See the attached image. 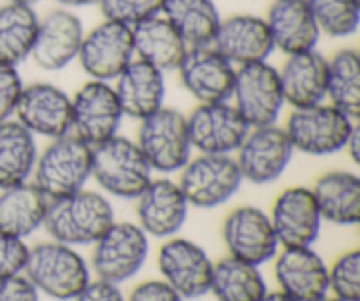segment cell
Here are the masks:
<instances>
[{
  "instance_id": "obj_1",
  "label": "cell",
  "mask_w": 360,
  "mask_h": 301,
  "mask_svg": "<svg viewBox=\"0 0 360 301\" xmlns=\"http://www.w3.org/2000/svg\"><path fill=\"white\" fill-rule=\"evenodd\" d=\"M115 222L108 197L94 190H79L49 201L42 228L55 242L70 247L94 245Z\"/></svg>"
},
{
  "instance_id": "obj_2",
  "label": "cell",
  "mask_w": 360,
  "mask_h": 301,
  "mask_svg": "<svg viewBox=\"0 0 360 301\" xmlns=\"http://www.w3.org/2000/svg\"><path fill=\"white\" fill-rule=\"evenodd\" d=\"M91 178L111 196L137 199L153 180V169L136 141L116 134L91 148Z\"/></svg>"
},
{
  "instance_id": "obj_3",
  "label": "cell",
  "mask_w": 360,
  "mask_h": 301,
  "mask_svg": "<svg viewBox=\"0 0 360 301\" xmlns=\"http://www.w3.org/2000/svg\"><path fill=\"white\" fill-rule=\"evenodd\" d=\"M23 275L37 293L58 301L76 300L90 282V268L83 256L55 240L30 249Z\"/></svg>"
},
{
  "instance_id": "obj_4",
  "label": "cell",
  "mask_w": 360,
  "mask_h": 301,
  "mask_svg": "<svg viewBox=\"0 0 360 301\" xmlns=\"http://www.w3.org/2000/svg\"><path fill=\"white\" fill-rule=\"evenodd\" d=\"M32 176L49 201L79 192L91 178V147L72 133L55 137L39 154Z\"/></svg>"
},
{
  "instance_id": "obj_5",
  "label": "cell",
  "mask_w": 360,
  "mask_h": 301,
  "mask_svg": "<svg viewBox=\"0 0 360 301\" xmlns=\"http://www.w3.org/2000/svg\"><path fill=\"white\" fill-rule=\"evenodd\" d=\"M136 143L151 169L164 175L181 171L183 166L192 159L193 148L186 116L178 109L165 106L141 120Z\"/></svg>"
},
{
  "instance_id": "obj_6",
  "label": "cell",
  "mask_w": 360,
  "mask_h": 301,
  "mask_svg": "<svg viewBox=\"0 0 360 301\" xmlns=\"http://www.w3.org/2000/svg\"><path fill=\"white\" fill-rule=\"evenodd\" d=\"M357 120H352L330 104L294 109L287 120V130L295 152L313 157H326L345 150Z\"/></svg>"
},
{
  "instance_id": "obj_7",
  "label": "cell",
  "mask_w": 360,
  "mask_h": 301,
  "mask_svg": "<svg viewBox=\"0 0 360 301\" xmlns=\"http://www.w3.org/2000/svg\"><path fill=\"white\" fill-rule=\"evenodd\" d=\"M243 182L232 155L200 154L183 166L178 183L190 207L210 210L229 203Z\"/></svg>"
},
{
  "instance_id": "obj_8",
  "label": "cell",
  "mask_w": 360,
  "mask_h": 301,
  "mask_svg": "<svg viewBox=\"0 0 360 301\" xmlns=\"http://www.w3.org/2000/svg\"><path fill=\"white\" fill-rule=\"evenodd\" d=\"M94 245L95 275L116 285L136 277L150 254L148 235L134 222H112Z\"/></svg>"
},
{
  "instance_id": "obj_9",
  "label": "cell",
  "mask_w": 360,
  "mask_h": 301,
  "mask_svg": "<svg viewBox=\"0 0 360 301\" xmlns=\"http://www.w3.org/2000/svg\"><path fill=\"white\" fill-rule=\"evenodd\" d=\"M231 101L250 129L276 123L285 106L276 67L267 60L236 67Z\"/></svg>"
},
{
  "instance_id": "obj_10",
  "label": "cell",
  "mask_w": 360,
  "mask_h": 301,
  "mask_svg": "<svg viewBox=\"0 0 360 301\" xmlns=\"http://www.w3.org/2000/svg\"><path fill=\"white\" fill-rule=\"evenodd\" d=\"M294 154L287 130L273 123L250 129L234 159L243 180L253 185H267L287 171Z\"/></svg>"
},
{
  "instance_id": "obj_11",
  "label": "cell",
  "mask_w": 360,
  "mask_h": 301,
  "mask_svg": "<svg viewBox=\"0 0 360 301\" xmlns=\"http://www.w3.org/2000/svg\"><path fill=\"white\" fill-rule=\"evenodd\" d=\"M72 99V134L91 148L118 134L123 120L116 92L108 81L90 80Z\"/></svg>"
},
{
  "instance_id": "obj_12",
  "label": "cell",
  "mask_w": 360,
  "mask_h": 301,
  "mask_svg": "<svg viewBox=\"0 0 360 301\" xmlns=\"http://www.w3.org/2000/svg\"><path fill=\"white\" fill-rule=\"evenodd\" d=\"M186 125L192 148L200 154H236L250 133V125L231 101L199 104L186 116Z\"/></svg>"
},
{
  "instance_id": "obj_13",
  "label": "cell",
  "mask_w": 360,
  "mask_h": 301,
  "mask_svg": "<svg viewBox=\"0 0 360 301\" xmlns=\"http://www.w3.org/2000/svg\"><path fill=\"white\" fill-rule=\"evenodd\" d=\"M136 59L132 27L104 20L84 34L77 60L84 73L97 81H115Z\"/></svg>"
},
{
  "instance_id": "obj_14",
  "label": "cell",
  "mask_w": 360,
  "mask_h": 301,
  "mask_svg": "<svg viewBox=\"0 0 360 301\" xmlns=\"http://www.w3.org/2000/svg\"><path fill=\"white\" fill-rule=\"evenodd\" d=\"M214 263L206 250L186 238H171L158 250V270L183 300L210 293Z\"/></svg>"
},
{
  "instance_id": "obj_15",
  "label": "cell",
  "mask_w": 360,
  "mask_h": 301,
  "mask_svg": "<svg viewBox=\"0 0 360 301\" xmlns=\"http://www.w3.org/2000/svg\"><path fill=\"white\" fill-rule=\"evenodd\" d=\"M14 116L34 136L62 137L72 133V99L53 83L23 87Z\"/></svg>"
},
{
  "instance_id": "obj_16",
  "label": "cell",
  "mask_w": 360,
  "mask_h": 301,
  "mask_svg": "<svg viewBox=\"0 0 360 301\" xmlns=\"http://www.w3.org/2000/svg\"><path fill=\"white\" fill-rule=\"evenodd\" d=\"M229 254L245 263L266 264L280 249L269 215L257 207H239L227 215L221 228Z\"/></svg>"
},
{
  "instance_id": "obj_17",
  "label": "cell",
  "mask_w": 360,
  "mask_h": 301,
  "mask_svg": "<svg viewBox=\"0 0 360 301\" xmlns=\"http://www.w3.org/2000/svg\"><path fill=\"white\" fill-rule=\"evenodd\" d=\"M176 70L185 90L197 99L199 104L231 101L236 66L211 44L188 48Z\"/></svg>"
},
{
  "instance_id": "obj_18",
  "label": "cell",
  "mask_w": 360,
  "mask_h": 301,
  "mask_svg": "<svg viewBox=\"0 0 360 301\" xmlns=\"http://www.w3.org/2000/svg\"><path fill=\"white\" fill-rule=\"evenodd\" d=\"M269 219L283 249L311 247L322 229V215L313 190L308 187L285 189L274 199Z\"/></svg>"
},
{
  "instance_id": "obj_19",
  "label": "cell",
  "mask_w": 360,
  "mask_h": 301,
  "mask_svg": "<svg viewBox=\"0 0 360 301\" xmlns=\"http://www.w3.org/2000/svg\"><path fill=\"white\" fill-rule=\"evenodd\" d=\"M84 37L83 21L67 7L53 9L39 20L30 59L44 70H62L77 60Z\"/></svg>"
},
{
  "instance_id": "obj_20",
  "label": "cell",
  "mask_w": 360,
  "mask_h": 301,
  "mask_svg": "<svg viewBox=\"0 0 360 301\" xmlns=\"http://www.w3.org/2000/svg\"><path fill=\"white\" fill-rule=\"evenodd\" d=\"M188 201L178 182L151 180L137 197V224L153 238H171L183 228L188 215Z\"/></svg>"
},
{
  "instance_id": "obj_21",
  "label": "cell",
  "mask_w": 360,
  "mask_h": 301,
  "mask_svg": "<svg viewBox=\"0 0 360 301\" xmlns=\"http://www.w3.org/2000/svg\"><path fill=\"white\" fill-rule=\"evenodd\" d=\"M211 46L236 67L266 62L274 51L266 18L255 14H234L221 20Z\"/></svg>"
},
{
  "instance_id": "obj_22",
  "label": "cell",
  "mask_w": 360,
  "mask_h": 301,
  "mask_svg": "<svg viewBox=\"0 0 360 301\" xmlns=\"http://www.w3.org/2000/svg\"><path fill=\"white\" fill-rule=\"evenodd\" d=\"M280 291L295 301H319L329 293V266L311 247L283 249L274 266Z\"/></svg>"
},
{
  "instance_id": "obj_23",
  "label": "cell",
  "mask_w": 360,
  "mask_h": 301,
  "mask_svg": "<svg viewBox=\"0 0 360 301\" xmlns=\"http://www.w3.org/2000/svg\"><path fill=\"white\" fill-rule=\"evenodd\" d=\"M165 73L144 60L134 59L116 78V97L125 116L144 120L160 108L165 101Z\"/></svg>"
},
{
  "instance_id": "obj_24",
  "label": "cell",
  "mask_w": 360,
  "mask_h": 301,
  "mask_svg": "<svg viewBox=\"0 0 360 301\" xmlns=\"http://www.w3.org/2000/svg\"><path fill=\"white\" fill-rule=\"evenodd\" d=\"M266 23L274 49L287 56L316 49L322 37L306 0H274Z\"/></svg>"
},
{
  "instance_id": "obj_25",
  "label": "cell",
  "mask_w": 360,
  "mask_h": 301,
  "mask_svg": "<svg viewBox=\"0 0 360 301\" xmlns=\"http://www.w3.org/2000/svg\"><path fill=\"white\" fill-rule=\"evenodd\" d=\"M278 74L285 104L301 109L326 101L327 59L316 49L288 55Z\"/></svg>"
},
{
  "instance_id": "obj_26",
  "label": "cell",
  "mask_w": 360,
  "mask_h": 301,
  "mask_svg": "<svg viewBox=\"0 0 360 301\" xmlns=\"http://www.w3.org/2000/svg\"><path fill=\"white\" fill-rule=\"evenodd\" d=\"M132 41L136 59L151 63L162 73L178 69L188 51V44L164 14L134 25Z\"/></svg>"
},
{
  "instance_id": "obj_27",
  "label": "cell",
  "mask_w": 360,
  "mask_h": 301,
  "mask_svg": "<svg viewBox=\"0 0 360 301\" xmlns=\"http://www.w3.org/2000/svg\"><path fill=\"white\" fill-rule=\"evenodd\" d=\"M49 199L34 182L0 192V235L25 240L42 228Z\"/></svg>"
},
{
  "instance_id": "obj_28",
  "label": "cell",
  "mask_w": 360,
  "mask_h": 301,
  "mask_svg": "<svg viewBox=\"0 0 360 301\" xmlns=\"http://www.w3.org/2000/svg\"><path fill=\"white\" fill-rule=\"evenodd\" d=\"M322 221L355 226L360 221V178L352 171H329L313 185Z\"/></svg>"
},
{
  "instance_id": "obj_29",
  "label": "cell",
  "mask_w": 360,
  "mask_h": 301,
  "mask_svg": "<svg viewBox=\"0 0 360 301\" xmlns=\"http://www.w3.org/2000/svg\"><path fill=\"white\" fill-rule=\"evenodd\" d=\"M37 157L35 136L27 127L11 118L0 123V190L28 182Z\"/></svg>"
},
{
  "instance_id": "obj_30",
  "label": "cell",
  "mask_w": 360,
  "mask_h": 301,
  "mask_svg": "<svg viewBox=\"0 0 360 301\" xmlns=\"http://www.w3.org/2000/svg\"><path fill=\"white\" fill-rule=\"evenodd\" d=\"M162 14L171 21L188 48L210 46L221 21L213 0H165Z\"/></svg>"
},
{
  "instance_id": "obj_31",
  "label": "cell",
  "mask_w": 360,
  "mask_h": 301,
  "mask_svg": "<svg viewBox=\"0 0 360 301\" xmlns=\"http://www.w3.org/2000/svg\"><path fill=\"white\" fill-rule=\"evenodd\" d=\"M39 20L34 6L9 2L0 7V63L18 67L30 59Z\"/></svg>"
},
{
  "instance_id": "obj_32",
  "label": "cell",
  "mask_w": 360,
  "mask_h": 301,
  "mask_svg": "<svg viewBox=\"0 0 360 301\" xmlns=\"http://www.w3.org/2000/svg\"><path fill=\"white\" fill-rule=\"evenodd\" d=\"M210 291L218 301H262L267 284L259 266L229 256L213 266Z\"/></svg>"
},
{
  "instance_id": "obj_33",
  "label": "cell",
  "mask_w": 360,
  "mask_h": 301,
  "mask_svg": "<svg viewBox=\"0 0 360 301\" xmlns=\"http://www.w3.org/2000/svg\"><path fill=\"white\" fill-rule=\"evenodd\" d=\"M329 104L352 120L360 115V56L355 49H340L327 59V97Z\"/></svg>"
},
{
  "instance_id": "obj_34",
  "label": "cell",
  "mask_w": 360,
  "mask_h": 301,
  "mask_svg": "<svg viewBox=\"0 0 360 301\" xmlns=\"http://www.w3.org/2000/svg\"><path fill=\"white\" fill-rule=\"evenodd\" d=\"M320 32L345 39L359 30L360 0H306Z\"/></svg>"
},
{
  "instance_id": "obj_35",
  "label": "cell",
  "mask_w": 360,
  "mask_h": 301,
  "mask_svg": "<svg viewBox=\"0 0 360 301\" xmlns=\"http://www.w3.org/2000/svg\"><path fill=\"white\" fill-rule=\"evenodd\" d=\"M329 291L341 301H360V252L350 250L329 268Z\"/></svg>"
},
{
  "instance_id": "obj_36",
  "label": "cell",
  "mask_w": 360,
  "mask_h": 301,
  "mask_svg": "<svg viewBox=\"0 0 360 301\" xmlns=\"http://www.w3.org/2000/svg\"><path fill=\"white\" fill-rule=\"evenodd\" d=\"M165 0H101L102 14L105 20L118 23L134 25L162 14Z\"/></svg>"
},
{
  "instance_id": "obj_37",
  "label": "cell",
  "mask_w": 360,
  "mask_h": 301,
  "mask_svg": "<svg viewBox=\"0 0 360 301\" xmlns=\"http://www.w3.org/2000/svg\"><path fill=\"white\" fill-rule=\"evenodd\" d=\"M28 252L30 249L23 240L0 235V281L23 275Z\"/></svg>"
},
{
  "instance_id": "obj_38",
  "label": "cell",
  "mask_w": 360,
  "mask_h": 301,
  "mask_svg": "<svg viewBox=\"0 0 360 301\" xmlns=\"http://www.w3.org/2000/svg\"><path fill=\"white\" fill-rule=\"evenodd\" d=\"M23 87L25 85L18 73V67L0 63V123L14 115Z\"/></svg>"
},
{
  "instance_id": "obj_39",
  "label": "cell",
  "mask_w": 360,
  "mask_h": 301,
  "mask_svg": "<svg viewBox=\"0 0 360 301\" xmlns=\"http://www.w3.org/2000/svg\"><path fill=\"white\" fill-rule=\"evenodd\" d=\"M127 301H185L167 282L148 281L134 288Z\"/></svg>"
},
{
  "instance_id": "obj_40",
  "label": "cell",
  "mask_w": 360,
  "mask_h": 301,
  "mask_svg": "<svg viewBox=\"0 0 360 301\" xmlns=\"http://www.w3.org/2000/svg\"><path fill=\"white\" fill-rule=\"evenodd\" d=\"M0 301H39V293L25 275L0 281Z\"/></svg>"
},
{
  "instance_id": "obj_41",
  "label": "cell",
  "mask_w": 360,
  "mask_h": 301,
  "mask_svg": "<svg viewBox=\"0 0 360 301\" xmlns=\"http://www.w3.org/2000/svg\"><path fill=\"white\" fill-rule=\"evenodd\" d=\"M76 301H127L120 285L97 278L88 282L86 288L77 295Z\"/></svg>"
},
{
  "instance_id": "obj_42",
  "label": "cell",
  "mask_w": 360,
  "mask_h": 301,
  "mask_svg": "<svg viewBox=\"0 0 360 301\" xmlns=\"http://www.w3.org/2000/svg\"><path fill=\"white\" fill-rule=\"evenodd\" d=\"M345 152L348 154V157L359 164V155H360V127L355 125L352 130L350 137H348L347 145H345Z\"/></svg>"
},
{
  "instance_id": "obj_43",
  "label": "cell",
  "mask_w": 360,
  "mask_h": 301,
  "mask_svg": "<svg viewBox=\"0 0 360 301\" xmlns=\"http://www.w3.org/2000/svg\"><path fill=\"white\" fill-rule=\"evenodd\" d=\"M58 4H62L63 7H84V6H94L98 4L101 0H56Z\"/></svg>"
},
{
  "instance_id": "obj_44",
  "label": "cell",
  "mask_w": 360,
  "mask_h": 301,
  "mask_svg": "<svg viewBox=\"0 0 360 301\" xmlns=\"http://www.w3.org/2000/svg\"><path fill=\"white\" fill-rule=\"evenodd\" d=\"M262 301H295V300L290 298V296L285 295V293H281V291H276V293L267 291V295L264 296Z\"/></svg>"
},
{
  "instance_id": "obj_45",
  "label": "cell",
  "mask_w": 360,
  "mask_h": 301,
  "mask_svg": "<svg viewBox=\"0 0 360 301\" xmlns=\"http://www.w3.org/2000/svg\"><path fill=\"white\" fill-rule=\"evenodd\" d=\"M9 2H13V4H23V6H34V4L39 2V0H9Z\"/></svg>"
},
{
  "instance_id": "obj_46",
  "label": "cell",
  "mask_w": 360,
  "mask_h": 301,
  "mask_svg": "<svg viewBox=\"0 0 360 301\" xmlns=\"http://www.w3.org/2000/svg\"><path fill=\"white\" fill-rule=\"evenodd\" d=\"M319 301H341V300H338V298H329V296H326V298H322V300H319Z\"/></svg>"
}]
</instances>
